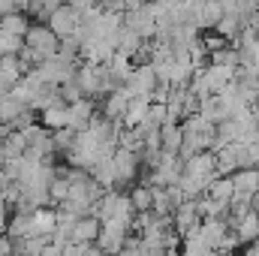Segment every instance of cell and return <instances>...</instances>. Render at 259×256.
I'll return each instance as SVG.
<instances>
[{
  "instance_id": "1",
  "label": "cell",
  "mask_w": 259,
  "mask_h": 256,
  "mask_svg": "<svg viewBox=\"0 0 259 256\" xmlns=\"http://www.w3.org/2000/svg\"><path fill=\"white\" fill-rule=\"evenodd\" d=\"M220 175V166H217V151H199L193 157L184 160V175H181V190L187 199H199L205 196V190L211 187V181Z\"/></svg>"
},
{
  "instance_id": "2",
  "label": "cell",
  "mask_w": 259,
  "mask_h": 256,
  "mask_svg": "<svg viewBox=\"0 0 259 256\" xmlns=\"http://www.w3.org/2000/svg\"><path fill=\"white\" fill-rule=\"evenodd\" d=\"M130 229H133V226L124 223V220H103V229H100L97 247H100L103 253H109V256H118L124 247H127Z\"/></svg>"
},
{
  "instance_id": "3",
  "label": "cell",
  "mask_w": 259,
  "mask_h": 256,
  "mask_svg": "<svg viewBox=\"0 0 259 256\" xmlns=\"http://www.w3.org/2000/svg\"><path fill=\"white\" fill-rule=\"evenodd\" d=\"M78 66H81V64H72V61L61 58V55H55V58H46L42 64L36 66V72L42 75V81H46V84L61 88V84H66V81H72V78H75Z\"/></svg>"
},
{
  "instance_id": "4",
  "label": "cell",
  "mask_w": 259,
  "mask_h": 256,
  "mask_svg": "<svg viewBox=\"0 0 259 256\" xmlns=\"http://www.w3.org/2000/svg\"><path fill=\"white\" fill-rule=\"evenodd\" d=\"M124 27H130L133 33H139L142 39H157L160 24H157V15H154L151 3H145V6H139V9L124 12Z\"/></svg>"
},
{
  "instance_id": "5",
  "label": "cell",
  "mask_w": 259,
  "mask_h": 256,
  "mask_svg": "<svg viewBox=\"0 0 259 256\" xmlns=\"http://www.w3.org/2000/svg\"><path fill=\"white\" fill-rule=\"evenodd\" d=\"M24 46H30L33 52H39L42 58H55L61 49V36L49 27V24H33L24 36Z\"/></svg>"
},
{
  "instance_id": "6",
  "label": "cell",
  "mask_w": 259,
  "mask_h": 256,
  "mask_svg": "<svg viewBox=\"0 0 259 256\" xmlns=\"http://www.w3.org/2000/svg\"><path fill=\"white\" fill-rule=\"evenodd\" d=\"M61 39H69V36H75L78 33V27H81V12L75 9V6H69V3H64V6H58L52 15H49V21H46Z\"/></svg>"
},
{
  "instance_id": "7",
  "label": "cell",
  "mask_w": 259,
  "mask_h": 256,
  "mask_svg": "<svg viewBox=\"0 0 259 256\" xmlns=\"http://www.w3.org/2000/svg\"><path fill=\"white\" fill-rule=\"evenodd\" d=\"M127 88L133 97H151L157 88H160V78H157V69L154 64H139L133 69V75L127 78Z\"/></svg>"
},
{
  "instance_id": "8",
  "label": "cell",
  "mask_w": 259,
  "mask_h": 256,
  "mask_svg": "<svg viewBox=\"0 0 259 256\" xmlns=\"http://www.w3.org/2000/svg\"><path fill=\"white\" fill-rule=\"evenodd\" d=\"M115 172H118V187H127L130 181H136L139 178V163H142V157H139V151H133V148H118L115 151Z\"/></svg>"
},
{
  "instance_id": "9",
  "label": "cell",
  "mask_w": 259,
  "mask_h": 256,
  "mask_svg": "<svg viewBox=\"0 0 259 256\" xmlns=\"http://www.w3.org/2000/svg\"><path fill=\"white\" fill-rule=\"evenodd\" d=\"M232 184H235V199H247L253 202V193L259 190V166H241L232 172Z\"/></svg>"
},
{
  "instance_id": "10",
  "label": "cell",
  "mask_w": 259,
  "mask_h": 256,
  "mask_svg": "<svg viewBox=\"0 0 259 256\" xmlns=\"http://www.w3.org/2000/svg\"><path fill=\"white\" fill-rule=\"evenodd\" d=\"M100 229H103V220H100V217H94V214H84V217H78V220H75L69 241H78V244H97Z\"/></svg>"
},
{
  "instance_id": "11",
  "label": "cell",
  "mask_w": 259,
  "mask_h": 256,
  "mask_svg": "<svg viewBox=\"0 0 259 256\" xmlns=\"http://www.w3.org/2000/svg\"><path fill=\"white\" fill-rule=\"evenodd\" d=\"M172 220H175V232L184 238L190 229H196L199 223H202V214H199V202L196 199H187L175 214H172Z\"/></svg>"
},
{
  "instance_id": "12",
  "label": "cell",
  "mask_w": 259,
  "mask_h": 256,
  "mask_svg": "<svg viewBox=\"0 0 259 256\" xmlns=\"http://www.w3.org/2000/svg\"><path fill=\"white\" fill-rule=\"evenodd\" d=\"M94 118H97V106H94V100L81 97V100L69 103V127L75 130V133L88 130V127H91V121H94Z\"/></svg>"
},
{
  "instance_id": "13",
  "label": "cell",
  "mask_w": 259,
  "mask_h": 256,
  "mask_svg": "<svg viewBox=\"0 0 259 256\" xmlns=\"http://www.w3.org/2000/svg\"><path fill=\"white\" fill-rule=\"evenodd\" d=\"M130 100H133V94H130L127 88H118V91L106 94L103 115H106L109 121H124V115H127V109H130Z\"/></svg>"
},
{
  "instance_id": "14",
  "label": "cell",
  "mask_w": 259,
  "mask_h": 256,
  "mask_svg": "<svg viewBox=\"0 0 259 256\" xmlns=\"http://www.w3.org/2000/svg\"><path fill=\"white\" fill-rule=\"evenodd\" d=\"M39 121H42V127L52 130V133L69 127V103H66V100H58L55 106H46V109L39 112Z\"/></svg>"
},
{
  "instance_id": "15",
  "label": "cell",
  "mask_w": 259,
  "mask_h": 256,
  "mask_svg": "<svg viewBox=\"0 0 259 256\" xmlns=\"http://www.w3.org/2000/svg\"><path fill=\"white\" fill-rule=\"evenodd\" d=\"M24 154H27V139H24V133H21V130H9V133L3 136V142H0V157H3V163L18 160V157H24Z\"/></svg>"
},
{
  "instance_id": "16",
  "label": "cell",
  "mask_w": 259,
  "mask_h": 256,
  "mask_svg": "<svg viewBox=\"0 0 259 256\" xmlns=\"http://www.w3.org/2000/svg\"><path fill=\"white\" fill-rule=\"evenodd\" d=\"M232 229H235V235H238V241L241 244H253L259 241V211H247L244 217H238L235 223H232Z\"/></svg>"
},
{
  "instance_id": "17",
  "label": "cell",
  "mask_w": 259,
  "mask_h": 256,
  "mask_svg": "<svg viewBox=\"0 0 259 256\" xmlns=\"http://www.w3.org/2000/svg\"><path fill=\"white\" fill-rule=\"evenodd\" d=\"M148 112H151V97H133L130 100V109L124 115V130H136L142 121H148Z\"/></svg>"
},
{
  "instance_id": "18",
  "label": "cell",
  "mask_w": 259,
  "mask_h": 256,
  "mask_svg": "<svg viewBox=\"0 0 259 256\" xmlns=\"http://www.w3.org/2000/svg\"><path fill=\"white\" fill-rule=\"evenodd\" d=\"M6 235L15 241V238H30L33 235V211H15L9 217V229Z\"/></svg>"
},
{
  "instance_id": "19",
  "label": "cell",
  "mask_w": 259,
  "mask_h": 256,
  "mask_svg": "<svg viewBox=\"0 0 259 256\" xmlns=\"http://www.w3.org/2000/svg\"><path fill=\"white\" fill-rule=\"evenodd\" d=\"M55 229H58V211H52L49 205H46V208H36V211H33V235L52 238Z\"/></svg>"
},
{
  "instance_id": "20",
  "label": "cell",
  "mask_w": 259,
  "mask_h": 256,
  "mask_svg": "<svg viewBox=\"0 0 259 256\" xmlns=\"http://www.w3.org/2000/svg\"><path fill=\"white\" fill-rule=\"evenodd\" d=\"M205 196H211V199H217V202H223V205H232V199H235L232 175H217V178L211 181V187L205 190Z\"/></svg>"
},
{
  "instance_id": "21",
  "label": "cell",
  "mask_w": 259,
  "mask_h": 256,
  "mask_svg": "<svg viewBox=\"0 0 259 256\" xmlns=\"http://www.w3.org/2000/svg\"><path fill=\"white\" fill-rule=\"evenodd\" d=\"M160 142H163V151H172V154H181V145H184V130L178 121H169L160 127Z\"/></svg>"
},
{
  "instance_id": "22",
  "label": "cell",
  "mask_w": 259,
  "mask_h": 256,
  "mask_svg": "<svg viewBox=\"0 0 259 256\" xmlns=\"http://www.w3.org/2000/svg\"><path fill=\"white\" fill-rule=\"evenodd\" d=\"M91 175H94V181L103 184L106 190H115V187H118V172H115V160H112V157L100 160V163L91 169Z\"/></svg>"
},
{
  "instance_id": "23",
  "label": "cell",
  "mask_w": 259,
  "mask_h": 256,
  "mask_svg": "<svg viewBox=\"0 0 259 256\" xmlns=\"http://www.w3.org/2000/svg\"><path fill=\"white\" fill-rule=\"evenodd\" d=\"M0 27H3L6 33H12V36H27V30H30L33 24H30L27 12H9V15L0 18Z\"/></svg>"
},
{
  "instance_id": "24",
  "label": "cell",
  "mask_w": 259,
  "mask_h": 256,
  "mask_svg": "<svg viewBox=\"0 0 259 256\" xmlns=\"http://www.w3.org/2000/svg\"><path fill=\"white\" fill-rule=\"evenodd\" d=\"M69 190H72V181H69V175L64 172V166H58V178H55L52 187H49L52 205H64L66 199H69Z\"/></svg>"
},
{
  "instance_id": "25",
  "label": "cell",
  "mask_w": 259,
  "mask_h": 256,
  "mask_svg": "<svg viewBox=\"0 0 259 256\" xmlns=\"http://www.w3.org/2000/svg\"><path fill=\"white\" fill-rule=\"evenodd\" d=\"M130 199H133L136 214L154 211V187H151V184H139V187H133V190H130Z\"/></svg>"
},
{
  "instance_id": "26",
  "label": "cell",
  "mask_w": 259,
  "mask_h": 256,
  "mask_svg": "<svg viewBox=\"0 0 259 256\" xmlns=\"http://www.w3.org/2000/svg\"><path fill=\"white\" fill-rule=\"evenodd\" d=\"M109 66H112V72H115V78H118L121 84H127V78L133 75V69H136L133 58H130V55H124V52H115V58L109 61Z\"/></svg>"
},
{
  "instance_id": "27",
  "label": "cell",
  "mask_w": 259,
  "mask_h": 256,
  "mask_svg": "<svg viewBox=\"0 0 259 256\" xmlns=\"http://www.w3.org/2000/svg\"><path fill=\"white\" fill-rule=\"evenodd\" d=\"M21 49H24V36H12V33H6V30L0 27V58L18 55Z\"/></svg>"
},
{
  "instance_id": "28",
  "label": "cell",
  "mask_w": 259,
  "mask_h": 256,
  "mask_svg": "<svg viewBox=\"0 0 259 256\" xmlns=\"http://www.w3.org/2000/svg\"><path fill=\"white\" fill-rule=\"evenodd\" d=\"M75 136H78V133H75L72 127H64V130H58V133H52V139H55V151H64L66 154V151L75 145Z\"/></svg>"
},
{
  "instance_id": "29",
  "label": "cell",
  "mask_w": 259,
  "mask_h": 256,
  "mask_svg": "<svg viewBox=\"0 0 259 256\" xmlns=\"http://www.w3.org/2000/svg\"><path fill=\"white\" fill-rule=\"evenodd\" d=\"M148 121H151V124H157V127L169 124V121H172V115H169V106H166V103H154V100H151V112H148Z\"/></svg>"
},
{
  "instance_id": "30",
  "label": "cell",
  "mask_w": 259,
  "mask_h": 256,
  "mask_svg": "<svg viewBox=\"0 0 259 256\" xmlns=\"http://www.w3.org/2000/svg\"><path fill=\"white\" fill-rule=\"evenodd\" d=\"M91 253V244H78V241H69L64 247V253L61 256H88Z\"/></svg>"
},
{
  "instance_id": "31",
  "label": "cell",
  "mask_w": 259,
  "mask_h": 256,
  "mask_svg": "<svg viewBox=\"0 0 259 256\" xmlns=\"http://www.w3.org/2000/svg\"><path fill=\"white\" fill-rule=\"evenodd\" d=\"M0 256H15V241L9 235H0Z\"/></svg>"
},
{
  "instance_id": "32",
  "label": "cell",
  "mask_w": 259,
  "mask_h": 256,
  "mask_svg": "<svg viewBox=\"0 0 259 256\" xmlns=\"http://www.w3.org/2000/svg\"><path fill=\"white\" fill-rule=\"evenodd\" d=\"M69 6H75L78 12H88L94 6H103V0H69Z\"/></svg>"
},
{
  "instance_id": "33",
  "label": "cell",
  "mask_w": 259,
  "mask_h": 256,
  "mask_svg": "<svg viewBox=\"0 0 259 256\" xmlns=\"http://www.w3.org/2000/svg\"><path fill=\"white\" fill-rule=\"evenodd\" d=\"M6 229H9V208L0 205V235H6Z\"/></svg>"
},
{
  "instance_id": "34",
  "label": "cell",
  "mask_w": 259,
  "mask_h": 256,
  "mask_svg": "<svg viewBox=\"0 0 259 256\" xmlns=\"http://www.w3.org/2000/svg\"><path fill=\"white\" fill-rule=\"evenodd\" d=\"M244 256H259V241H253V244L247 247V253H244Z\"/></svg>"
},
{
  "instance_id": "35",
  "label": "cell",
  "mask_w": 259,
  "mask_h": 256,
  "mask_svg": "<svg viewBox=\"0 0 259 256\" xmlns=\"http://www.w3.org/2000/svg\"><path fill=\"white\" fill-rule=\"evenodd\" d=\"M88 256H109V253H103L100 247H91V253H88Z\"/></svg>"
},
{
  "instance_id": "36",
  "label": "cell",
  "mask_w": 259,
  "mask_h": 256,
  "mask_svg": "<svg viewBox=\"0 0 259 256\" xmlns=\"http://www.w3.org/2000/svg\"><path fill=\"white\" fill-rule=\"evenodd\" d=\"M0 205H6V190H3V184H0ZM9 208V205H6Z\"/></svg>"
},
{
  "instance_id": "37",
  "label": "cell",
  "mask_w": 259,
  "mask_h": 256,
  "mask_svg": "<svg viewBox=\"0 0 259 256\" xmlns=\"http://www.w3.org/2000/svg\"><path fill=\"white\" fill-rule=\"evenodd\" d=\"M253 208H256V211H259V190L253 193Z\"/></svg>"
},
{
  "instance_id": "38",
  "label": "cell",
  "mask_w": 259,
  "mask_h": 256,
  "mask_svg": "<svg viewBox=\"0 0 259 256\" xmlns=\"http://www.w3.org/2000/svg\"><path fill=\"white\" fill-rule=\"evenodd\" d=\"M256 6H259V0H256Z\"/></svg>"
}]
</instances>
